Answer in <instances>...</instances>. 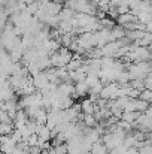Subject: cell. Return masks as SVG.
<instances>
[{
  "instance_id": "1",
  "label": "cell",
  "mask_w": 152,
  "mask_h": 154,
  "mask_svg": "<svg viewBox=\"0 0 152 154\" xmlns=\"http://www.w3.org/2000/svg\"><path fill=\"white\" fill-rule=\"evenodd\" d=\"M33 82H34V85H36V88H37V90L48 88V87H49V84H51L49 78H48V75L45 73V70H43V72H40L39 75L33 76Z\"/></svg>"
},
{
  "instance_id": "2",
  "label": "cell",
  "mask_w": 152,
  "mask_h": 154,
  "mask_svg": "<svg viewBox=\"0 0 152 154\" xmlns=\"http://www.w3.org/2000/svg\"><path fill=\"white\" fill-rule=\"evenodd\" d=\"M136 21H139V18H137V15H134L131 11L127 12V14H121V15L116 18L118 26H122V27H125V26H128V24H131V23H136Z\"/></svg>"
},
{
  "instance_id": "3",
  "label": "cell",
  "mask_w": 152,
  "mask_h": 154,
  "mask_svg": "<svg viewBox=\"0 0 152 154\" xmlns=\"http://www.w3.org/2000/svg\"><path fill=\"white\" fill-rule=\"evenodd\" d=\"M57 93H58L60 96H73V94L76 93V88H75V85L70 84L69 81H64V82H60V84H58Z\"/></svg>"
},
{
  "instance_id": "4",
  "label": "cell",
  "mask_w": 152,
  "mask_h": 154,
  "mask_svg": "<svg viewBox=\"0 0 152 154\" xmlns=\"http://www.w3.org/2000/svg\"><path fill=\"white\" fill-rule=\"evenodd\" d=\"M88 76V73L85 72L84 67L81 69H76V70H70V79H73L75 82H81V81H85Z\"/></svg>"
},
{
  "instance_id": "5",
  "label": "cell",
  "mask_w": 152,
  "mask_h": 154,
  "mask_svg": "<svg viewBox=\"0 0 152 154\" xmlns=\"http://www.w3.org/2000/svg\"><path fill=\"white\" fill-rule=\"evenodd\" d=\"M75 88H76V93L79 97H84L85 94L90 93V85L87 84V81H81V82H76L75 84Z\"/></svg>"
},
{
  "instance_id": "6",
  "label": "cell",
  "mask_w": 152,
  "mask_h": 154,
  "mask_svg": "<svg viewBox=\"0 0 152 154\" xmlns=\"http://www.w3.org/2000/svg\"><path fill=\"white\" fill-rule=\"evenodd\" d=\"M109 148L103 144V141H99V142H96L94 145H93V148H91V151L88 154H109Z\"/></svg>"
},
{
  "instance_id": "7",
  "label": "cell",
  "mask_w": 152,
  "mask_h": 154,
  "mask_svg": "<svg viewBox=\"0 0 152 154\" xmlns=\"http://www.w3.org/2000/svg\"><path fill=\"white\" fill-rule=\"evenodd\" d=\"M13 130H15L13 121H10V123H1V124H0V132H1V135H10Z\"/></svg>"
},
{
  "instance_id": "8",
  "label": "cell",
  "mask_w": 152,
  "mask_h": 154,
  "mask_svg": "<svg viewBox=\"0 0 152 154\" xmlns=\"http://www.w3.org/2000/svg\"><path fill=\"white\" fill-rule=\"evenodd\" d=\"M84 123H85L87 127H96V126H97V118H96L94 114H85Z\"/></svg>"
},
{
  "instance_id": "9",
  "label": "cell",
  "mask_w": 152,
  "mask_h": 154,
  "mask_svg": "<svg viewBox=\"0 0 152 154\" xmlns=\"http://www.w3.org/2000/svg\"><path fill=\"white\" fill-rule=\"evenodd\" d=\"M39 136L43 138V139H46V141H49L51 138H52V129H49L46 124H43L42 129H40V132H39Z\"/></svg>"
},
{
  "instance_id": "10",
  "label": "cell",
  "mask_w": 152,
  "mask_h": 154,
  "mask_svg": "<svg viewBox=\"0 0 152 154\" xmlns=\"http://www.w3.org/2000/svg\"><path fill=\"white\" fill-rule=\"evenodd\" d=\"M140 94H142V90H137V88H133V87H131V90H130V93H128V97H131V99H139Z\"/></svg>"
},
{
  "instance_id": "11",
  "label": "cell",
  "mask_w": 152,
  "mask_h": 154,
  "mask_svg": "<svg viewBox=\"0 0 152 154\" xmlns=\"http://www.w3.org/2000/svg\"><path fill=\"white\" fill-rule=\"evenodd\" d=\"M145 88L152 90V73H149V75L145 78Z\"/></svg>"
},
{
  "instance_id": "12",
  "label": "cell",
  "mask_w": 152,
  "mask_h": 154,
  "mask_svg": "<svg viewBox=\"0 0 152 154\" xmlns=\"http://www.w3.org/2000/svg\"><path fill=\"white\" fill-rule=\"evenodd\" d=\"M146 114H148V115H149V117L152 118V106H149V108L146 109Z\"/></svg>"
},
{
  "instance_id": "13",
  "label": "cell",
  "mask_w": 152,
  "mask_h": 154,
  "mask_svg": "<svg viewBox=\"0 0 152 154\" xmlns=\"http://www.w3.org/2000/svg\"><path fill=\"white\" fill-rule=\"evenodd\" d=\"M91 2H93V3H96V5H99V3H100L101 0H91Z\"/></svg>"
}]
</instances>
